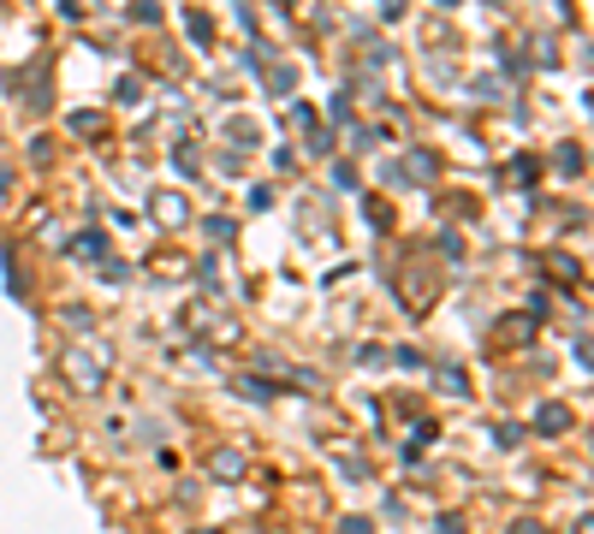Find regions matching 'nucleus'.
<instances>
[{
    "label": "nucleus",
    "mask_w": 594,
    "mask_h": 534,
    "mask_svg": "<svg viewBox=\"0 0 594 534\" xmlns=\"http://www.w3.org/2000/svg\"><path fill=\"white\" fill-rule=\"evenodd\" d=\"M238 469H244L238 452H221V457H214V475H238Z\"/></svg>",
    "instance_id": "2"
},
{
    "label": "nucleus",
    "mask_w": 594,
    "mask_h": 534,
    "mask_svg": "<svg viewBox=\"0 0 594 534\" xmlns=\"http://www.w3.org/2000/svg\"><path fill=\"white\" fill-rule=\"evenodd\" d=\"M564 422H571V416H564V404H547V410H541V428H564Z\"/></svg>",
    "instance_id": "3"
},
{
    "label": "nucleus",
    "mask_w": 594,
    "mask_h": 534,
    "mask_svg": "<svg viewBox=\"0 0 594 534\" xmlns=\"http://www.w3.org/2000/svg\"><path fill=\"white\" fill-rule=\"evenodd\" d=\"M559 167H564V172H583V149H576V143H564V149H559Z\"/></svg>",
    "instance_id": "1"
}]
</instances>
